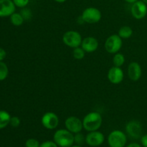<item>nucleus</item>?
Masks as SVG:
<instances>
[{"instance_id":"nucleus-22","label":"nucleus","mask_w":147,"mask_h":147,"mask_svg":"<svg viewBox=\"0 0 147 147\" xmlns=\"http://www.w3.org/2000/svg\"><path fill=\"white\" fill-rule=\"evenodd\" d=\"M74 142L76 144L82 146L86 142V137L83 134L77 133L74 135Z\"/></svg>"},{"instance_id":"nucleus-6","label":"nucleus","mask_w":147,"mask_h":147,"mask_svg":"<svg viewBox=\"0 0 147 147\" xmlns=\"http://www.w3.org/2000/svg\"><path fill=\"white\" fill-rule=\"evenodd\" d=\"M83 21L88 24H96L101 20V11L96 7H88L83 11L81 15Z\"/></svg>"},{"instance_id":"nucleus-19","label":"nucleus","mask_w":147,"mask_h":147,"mask_svg":"<svg viewBox=\"0 0 147 147\" xmlns=\"http://www.w3.org/2000/svg\"><path fill=\"white\" fill-rule=\"evenodd\" d=\"M125 56L123 55V54L120 53H117L114 55L113 57V63L114 65V66L116 67H121L125 63Z\"/></svg>"},{"instance_id":"nucleus-29","label":"nucleus","mask_w":147,"mask_h":147,"mask_svg":"<svg viewBox=\"0 0 147 147\" xmlns=\"http://www.w3.org/2000/svg\"><path fill=\"white\" fill-rule=\"evenodd\" d=\"M141 142L144 147H147V134L144 135L141 137Z\"/></svg>"},{"instance_id":"nucleus-27","label":"nucleus","mask_w":147,"mask_h":147,"mask_svg":"<svg viewBox=\"0 0 147 147\" xmlns=\"http://www.w3.org/2000/svg\"><path fill=\"white\" fill-rule=\"evenodd\" d=\"M40 147H58L54 141H46L40 144Z\"/></svg>"},{"instance_id":"nucleus-14","label":"nucleus","mask_w":147,"mask_h":147,"mask_svg":"<svg viewBox=\"0 0 147 147\" xmlns=\"http://www.w3.org/2000/svg\"><path fill=\"white\" fill-rule=\"evenodd\" d=\"M99 43L97 39L94 37H87L83 39L80 47L85 50L86 53H94L97 50Z\"/></svg>"},{"instance_id":"nucleus-10","label":"nucleus","mask_w":147,"mask_h":147,"mask_svg":"<svg viewBox=\"0 0 147 147\" xmlns=\"http://www.w3.org/2000/svg\"><path fill=\"white\" fill-rule=\"evenodd\" d=\"M105 136L98 131H90L86 136V143L90 146H99L104 142Z\"/></svg>"},{"instance_id":"nucleus-16","label":"nucleus","mask_w":147,"mask_h":147,"mask_svg":"<svg viewBox=\"0 0 147 147\" xmlns=\"http://www.w3.org/2000/svg\"><path fill=\"white\" fill-rule=\"evenodd\" d=\"M11 116L9 113L4 110L0 111V129H4L9 124Z\"/></svg>"},{"instance_id":"nucleus-7","label":"nucleus","mask_w":147,"mask_h":147,"mask_svg":"<svg viewBox=\"0 0 147 147\" xmlns=\"http://www.w3.org/2000/svg\"><path fill=\"white\" fill-rule=\"evenodd\" d=\"M41 123L45 129L53 130L56 129L59 124V118L54 112H46L41 119Z\"/></svg>"},{"instance_id":"nucleus-1","label":"nucleus","mask_w":147,"mask_h":147,"mask_svg":"<svg viewBox=\"0 0 147 147\" xmlns=\"http://www.w3.org/2000/svg\"><path fill=\"white\" fill-rule=\"evenodd\" d=\"M102 123V116L96 111L90 112L86 114L83 119V129L88 132L98 130L101 126Z\"/></svg>"},{"instance_id":"nucleus-31","label":"nucleus","mask_w":147,"mask_h":147,"mask_svg":"<svg viewBox=\"0 0 147 147\" xmlns=\"http://www.w3.org/2000/svg\"><path fill=\"white\" fill-rule=\"evenodd\" d=\"M124 1H126V2L128 3H130V4H133V3L136 2V1H138V0H124Z\"/></svg>"},{"instance_id":"nucleus-17","label":"nucleus","mask_w":147,"mask_h":147,"mask_svg":"<svg viewBox=\"0 0 147 147\" xmlns=\"http://www.w3.org/2000/svg\"><path fill=\"white\" fill-rule=\"evenodd\" d=\"M118 34L122 39H129L133 34V30L129 26H123L119 29Z\"/></svg>"},{"instance_id":"nucleus-5","label":"nucleus","mask_w":147,"mask_h":147,"mask_svg":"<svg viewBox=\"0 0 147 147\" xmlns=\"http://www.w3.org/2000/svg\"><path fill=\"white\" fill-rule=\"evenodd\" d=\"M123 45L122 38L119 34H112L106 39L105 42V49L111 54L119 53Z\"/></svg>"},{"instance_id":"nucleus-23","label":"nucleus","mask_w":147,"mask_h":147,"mask_svg":"<svg viewBox=\"0 0 147 147\" xmlns=\"http://www.w3.org/2000/svg\"><path fill=\"white\" fill-rule=\"evenodd\" d=\"M40 142L35 139H29L26 141V147H40Z\"/></svg>"},{"instance_id":"nucleus-25","label":"nucleus","mask_w":147,"mask_h":147,"mask_svg":"<svg viewBox=\"0 0 147 147\" xmlns=\"http://www.w3.org/2000/svg\"><path fill=\"white\" fill-rule=\"evenodd\" d=\"M20 14H22V16L24 20H30L32 17V12L30 9L24 8L23 9H22Z\"/></svg>"},{"instance_id":"nucleus-24","label":"nucleus","mask_w":147,"mask_h":147,"mask_svg":"<svg viewBox=\"0 0 147 147\" xmlns=\"http://www.w3.org/2000/svg\"><path fill=\"white\" fill-rule=\"evenodd\" d=\"M16 7L20 8H24L30 2V0H12Z\"/></svg>"},{"instance_id":"nucleus-12","label":"nucleus","mask_w":147,"mask_h":147,"mask_svg":"<svg viewBox=\"0 0 147 147\" xmlns=\"http://www.w3.org/2000/svg\"><path fill=\"white\" fill-rule=\"evenodd\" d=\"M124 78V73L123 70L120 67H111L108 72V79L111 83L114 85L119 84L121 83Z\"/></svg>"},{"instance_id":"nucleus-13","label":"nucleus","mask_w":147,"mask_h":147,"mask_svg":"<svg viewBox=\"0 0 147 147\" xmlns=\"http://www.w3.org/2000/svg\"><path fill=\"white\" fill-rule=\"evenodd\" d=\"M16 6L12 0H0V17H10L15 12Z\"/></svg>"},{"instance_id":"nucleus-21","label":"nucleus","mask_w":147,"mask_h":147,"mask_svg":"<svg viewBox=\"0 0 147 147\" xmlns=\"http://www.w3.org/2000/svg\"><path fill=\"white\" fill-rule=\"evenodd\" d=\"M85 55H86V52L80 46L73 49V55L76 60H82L83 58H84Z\"/></svg>"},{"instance_id":"nucleus-32","label":"nucleus","mask_w":147,"mask_h":147,"mask_svg":"<svg viewBox=\"0 0 147 147\" xmlns=\"http://www.w3.org/2000/svg\"><path fill=\"white\" fill-rule=\"evenodd\" d=\"M55 1H56V2L57 3H63L65 2V1H66L67 0H54Z\"/></svg>"},{"instance_id":"nucleus-9","label":"nucleus","mask_w":147,"mask_h":147,"mask_svg":"<svg viewBox=\"0 0 147 147\" xmlns=\"http://www.w3.org/2000/svg\"><path fill=\"white\" fill-rule=\"evenodd\" d=\"M65 126L66 129L73 133V134L80 133L83 129V121L76 116H70L65 121Z\"/></svg>"},{"instance_id":"nucleus-2","label":"nucleus","mask_w":147,"mask_h":147,"mask_svg":"<svg viewBox=\"0 0 147 147\" xmlns=\"http://www.w3.org/2000/svg\"><path fill=\"white\" fill-rule=\"evenodd\" d=\"M53 141L60 147H70L74 142V134L67 129H59L53 136Z\"/></svg>"},{"instance_id":"nucleus-30","label":"nucleus","mask_w":147,"mask_h":147,"mask_svg":"<svg viewBox=\"0 0 147 147\" xmlns=\"http://www.w3.org/2000/svg\"><path fill=\"white\" fill-rule=\"evenodd\" d=\"M126 147H142V146L137 143H131L130 144L128 145Z\"/></svg>"},{"instance_id":"nucleus-34","label":"nucleus","mask_w":147,"mask_h":147,"mask_svg":"<svg viewBox=\"0 0 147 147\" xmlns=\"http://www.w3.org/2000/svg\"><path fill=\"white\" fill-rule=\"evenodd\" d=\"M142 1H143L144 3H146V4H147V0H142Z\"/></svg>"},{"instance_id":"nucleus-8","label":"nucleus","mask_w":147,"mask_h":147,"mask_svg":"<svg viewBox=\"0 0 147 147\" xmlns=\"http://www.w3.org/2000/svg\"><path fill=\"white\" fill-rule=\"evenodd\" d=\"M131 12L135 19L142 20L147 14V4L142 0H138L132 4Z\"/></svg>"},{"instance_id":"nucleus-15","label":"nucleus","mask_w":147,"mask_h":147,"mask_svg":"<svg viewBox=\"0 0 147 147\" xmlns=\"http://www.w3.org/2000/svg\"><path fill=\"white\" fill-rule=\"evenodd\" d=\"M142 75V67L137 62H131L128 66V76L132 81H137Z\"/></svg>"},{"instance_id":"nucleus-4","label":"nucleus","mask_w":147,"mask_h":147,"mask_svg":"<svg viewBox=\"0 0 147 147\" xmlns=\"http://www.w3.org/2000/svg\"><path fill=\"white\" fill-rule=\"evenodd\" d=\"M126 142V134L120 130L113 131L108 136V143L110 147H124Z\"/></svg>"},{"instance_id":"nucleus-18","label":"nucleus","mask_w":147,"mask_h":147,"mask_svg":"<svg viewBox=\"0 0 147 147\" xmlns=\"http://www.w3.org/2000/svg\"><path fill=\"white\" fill-rule=\"evenodd\" d=\"M24 20L20 13L14 12L10 16V22L14 26H21L24 22Z\"/></svg>"},{"instance_id":"nucleus-11","label":"nucleus","mask_w":147,"mask_h":147,"mask_svg":"<svg viewBox=\"0 0 147 147\" xmlns=\"http://www.w3.org/2000/svg\"><path fill=\"white\" fill-rule=\"evenodd\" d=\"M126 131L131 137L134 139H139L142 136L143 131L142 123L136 120L131 121L126 124Z\"/></svg>"},{"instance_id":"nucleus-33","label":"nucleus","mask_w":147,"mask_h":147,"mask_svg":"<svg viewBox=\"0 0 147 147\" xmlns=\"http://www.w3.org/2000/svg\"><path fill=\"white\" fill-rule=\"evenodd\" d=\"M70 147H82V146H80V145L76 144V145H72V146Z\"/></svg>"},{"instance_id":"nucleus-26","label":"nucleus","mask_w":147,"mask_h":147,"mask_svg":"<svg viewBox=\"0 0 147 147\" xmlns=\"http://www.w3.org/2000/svg\"><path fill=\"white\" fill-rule=\"evenodd\" d=\"M20 123H21V121H20V118L17 117V116H12V117H11L9 124L11 125L12 127H18L20 125Z\"/></svg>"},{"instance_id":"nucleus-28","label":"nucleus","mask_w":147,"mask_h":147,"mask_svg":"<svg viewBox=\"0 0 147 147\" xmlns=\"http://www.w3.org/2000/svg\"><path fill=\"white\" fill-rule=\"evenodd\" d=\"M6 56H7V53H6L5 50L0 47V62L3 61L5 59Z\"/></svg>"},{"instance_id":"nucleus-20","label":"nucleus","mask_w":147,"mask_h":147,"mask_svg":"<svg viewBox=\"0 0 147 147\" xmlns=\"http://www.w3.org/2000/svg\"><path fill=\"white\" fill-rule=\"evenodd\" d=\"M9 74V69L7 64L4 62H0V81L4 80Z\"/></svg>"},{"instance_id":"nucleus-3","label":"nucleus","mask_w":147,"mask_h":147,"mask_svg":"<svg viewBox=\"0 0 147 147\" xmlns=\"http://www.w3.org/2000/svg\"><path fill=\"white\" fill-rule=\"evenodd\" d=\"M82 36L80 33L76 30H70L64 33L63 36V42L65 45L71 48L80 47L81 45Z\"/></svg>"}]
</instances>
